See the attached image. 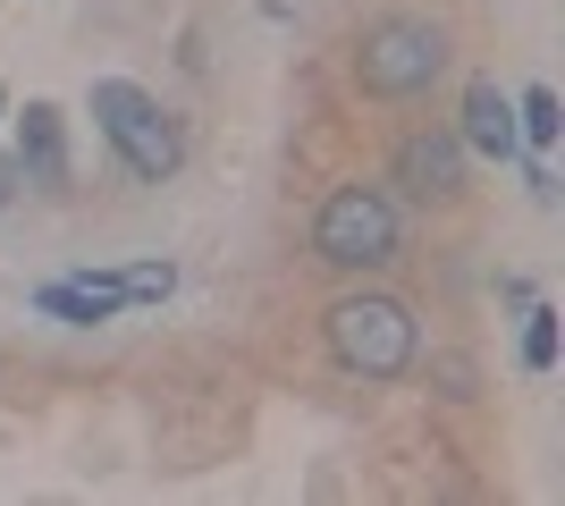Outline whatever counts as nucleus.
Instances as JSON below:
<instances>
[{
  "label": "nucleus",
  "mask_w": 565,
  "mask_h": 506,
  "mask_svg": "<svg viewBox=\"0 0 565 506\" xmlns=\"http://www.w3.org/2000/svg\"><path fill=\"white\" fill-rule=\"evenodd\" d=\"M439 76H448V25L439 18L397 9V18H372L354 34V85L372 101H414V94H430Z\"/></svg>",
  "instance_id": "1"
},
{
  "label": "nucleus",
  "mask_w": 565,
  "mask_h": 506,
  "mask_svg": "<svg viewBox=\"0 0 565 506\" xmlns=\"http://www.w3.org/2000/svg\"><path fill=\"white\" fill-rule=\"evenodd\" d=\"M321 337H330V355L347 363L354 380H397L405 363H414V346H423L414 313H405L397 295H372V288L338 295L330 313H321Z\"/></svg>",
  "instance_id": "2"
},
{
  "label": "nucleus",
  "mask_w": 565,
  "mask_h": 506,
  "mask_svg": "<svg viewBox=\"0 0 565 506\" xmlns=\"http://www.w3.org/2000/svg\"><path fill=\"white\" fill-rule=\"evenodd\" d=\"M94 119H102V136H110V152L127 161V177H143V186H161L169 169L186 161L178 119H169L143 85H127V76H102L94 85Z\"/></svg>",
  "instance_id": "3"
},
{
  "label": "nucleus",
  "mask_w": 565,
  "mask_h": 506,
  "mask_svg": "<svg viewBox=\"0 0 565 506\" xmlns=\"http://www.w3.org/2000/svg\"><path fill=\"white\" fill-rule=\"evenodd\" d=\"M312 254L330 270H388L397 262V203L380 186H338L312 219Z\"/></svg>",
  "instance_id": "4"
},
{
  "label": "nucleus",
  "mask_w": 565,
  "mask_h": 506,
  "mask_svg": "<svg viewBox=\"0 0 565 506\" xmlns=\"http://www.w3.org/2000/svg\"><path fill=\"white\" fill-rule=\"evenodd\" d=\"M397 186L414 203H456L465 194V136L456 127H414L397 144Z\"/></svg>",
  "instance_id": "5"
},
{
  "label": "nucleus",
  "mask_w": 565,
  "mask_h": 506,
  "mask_svg": "<svg viewBox=\"0 0 565 506\" xmlns=\"http://www.w3.org/2000/svg\"><path fill=\"white\" fill-rule=\"evenodd\" d=\"M34 304H43L51 321L94 330V321H118V313H127V288H118V270H76V279H51V288H34Z\"/></svg>",
  "instance_id": "6"
},
{
  "label": "nucleus",
  "mask_w": 565,
  "mask_h": 506,
  "mask_svg": "<svg viewBox=\"0 0 565 506\" xmlns=\"http://www.w3.org/2000/svg\"><path fill=\"white\" fill-rule=\"evenodd\" d=\"M18 177L25 186H68V127H60V110L51 101H25V119H18Z\"/></svg>",
  "instance_id": "7"
},
{
  "label": "nucleus",
  "mask_w": 565,
  "mask_h": 506,
  "mask_svg": "<svg viewBox=\"0 0 565 506\" xmlns=\"http://www.w3.org/2000/svg\"><path fill=\"white\" fill-rule=\"evenodd\" d=\"M456 136H465L472 152H490V161H515V152H523V136H515V101L498 94L490 76H481V85H465V127H456Z\"/></svg>",
  "instance_id": "8"
},
{
  "label": "nucleus",
  "mask_w": 565,
  "mask_h": 506,
  "mask_svg": "<svg viewBox=\"0 0 565 506\" xmlns=\"http://www.w3.org/2000/svg\"><path fill=\"white\" fill-rule=\"evenodd\" d=\"M557 94H548V85H523V101H515V136H523V144H532V152H548V144H557Z\"/></svg>",
  "instance_id": "9"
},
{
  "label": "nucleus",
  "mask_w": 565,
  "mask_h": 506,
  "mask_svg": "<svg viewBox=\"0 0 565 506\" xmlns=\"http://www.w3.org/2000/svg\"><path fill=\"white\" fill-rule=\"evenodd\" d=\"M118 288H127V304H161V295L178 288V270L169 262H136V270H118Z\"/></svg>",
  "instance_id": "10"
},
{
  "label": "nucleus",
  "mask_w": 565,
  "mask_h": 506,
  "mask_svg": "<svg viewBox=\"0 0 565 506\" xmlns=\"http://www.w3.org/2000/svg\"><path fill=\"white\" fill-rule=\"evenodd\" d=\"M557 363V313L532 304V330H523V372H548Z\"/></svg>",
  "instance_id": "11"
},
{
  "label": "nucleus",
  "mask_w": 565,
  "mask_h": 506,
  "mask_svg": "<svg viewBox=\"0 0 565 506\" xmlns=\"http://www.w3.org/2000/svg\"><path fill=\"white\" fill-rule=\"evenodd\" d=\"M18 186H25V177H18V161H9V152H0V212H9V203H18Z\"/></svg>",
  "instance_id": "12"
},
{
  "label": "nucleus",
  "mask_w": 565,
  "mask_h": 506,
  "mask_svg": "<svg viewBox=\"0 0 565 506\" xmlns=\"http://www.w3.org/2000/svg\"><path fill=\"white\" fill-rule=\"evenodd\" d=\"M0 110H9V101H0Z\"/></svg>",
  "instance_id": "13"
}]
</instances>
